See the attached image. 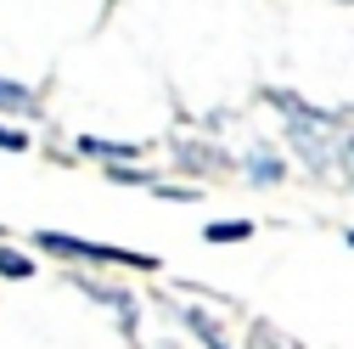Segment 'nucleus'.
Masks as SVG:
<instances>
[{
	"label": "nucleus",
	"mask_w": 354,
	"mask_h": 349,
	"mask_svg": "<svg viewBox=\"0 0 354 349\" xmlns=\"http://www.w3.org/2000/svg\"><path fill=\"white\" fill-rule=\"evenodd\" d=\"M102 169H107V181H113V186H147V192L158 186V174H152L147 163H102Z\"/></svg>",
	"instance_id": "9d476101"
},
{
	"label": "nucleus",
	"mask_w": 354,
	"mask_h": 349,
	"mask_svg": "<svg viewBox=\"0 0 354 349\" xmlns=\"http://www.w3.org/2000/svg\"><path fill=\"white\" fill-rule=\"evenodd\" d=\"M34 248L51 259H73V265H124V271H158L152 253H129L113 242H91V237H68V231H34Z\"/></svg>",
	"instance_id": "f257e3e1"
},
{
	"label": "nucleus",
	"mask_w": 354,
	"mask_h": 349,
	"mask_svg": "<svg viewBox=\"0 0 354 349\" xmlns=\"http://www.w3.org/2000/svg\"><path fill=\"white\" fill-rule=\"evenodd\" d=\"M337 181H354V129H337Z\"/></svg>",
	"instance_id": "f8f14e48"
},
{
	"label": "nucleus",
	"mask_w": 354,
	"mask_h": 349,
	"mask_svg": "<svg viewBox=\"0 0 354 349\" xmlns=\"http://www.w3.org/2000/svg\"><path fill=\"white\" fill-rule=\"evenodd\" d=\"M34 147V136H28V129H17V124H6V118H0V152H28Z\"/></svg>",
	"instance_id": "ddd939ff"
},
{
	"label": "nucleus",
	"mask_w": 354,
	"mask_h": 349,
	"mask_svg": "<svg viewBox=\"0 0 354 349\" xmlns=\"http://www.w3.org/2000/svg\"><path fill=\"white\" fill-rule=\"evenodd\" d=\"M0 276H6V282H28V276H34V259H28L23 248H6V242H0Z\"/></svg>",
	"instance_id": "9b49d317"
},
{
	"label": "nucleus",
	"mask_w": 354,
	"mask_h": 349,
	"mask_svg": "<svg viewBox=\"0 0 354 349\" xmlns=\"http://www.w3.org/2000/svg\"><path fill=\"white\" fill-rule=\"evenodd\" d=\"M253 220H208L203 226V242H214V248H225V242H253Z\"/></svg>",
	"instance_id": "6e6552de"
},
{
	"label": "nucleus",
	"mask_w": 354,
	"mask_h": 349,
	"mask_svg": "<svg viewBox=\"0 0 354 349\" xmlns=\"http://www.w3.org/2000/svg\"><path fill=\"white\" fill-rule=\"evenodd\" d=\"M242 174L253 186H281L287 181V158L270 147V141H259V147H248V158H242Z\"/></svg>",
	"instance_id": "39448f33"
},
{
	"label": "nucleus",
	"mask_w": 354,
	"mask_h": 349,
	"mask_svg": "<svg viewBox=\"0 0 354 349\" xmlns=\"http://www.w3.org/2000/svg\"><path fill=\"white\" fill-rule=\"evenodd\" d=\"M281 136H287L292 158H298L309 174H321V181H337V124H304V118H292Z\"/></svg>",
	"instance_id": "f03ea898"
},
{
	"label": "nucleus",
	"mask_w": 354,
	"mask_h": 349,
	"mask_svg": "<svg viewBox=\"0 0 354 349\" xmlns=\"http://www.w3.org/2000/svg\"><path fill=\"white\" fill-rule=\"evenodd\" d=\"M0 242H6V226H0Z\"/></svg>",
	"instance_id": "f3484780"
},
{
	"label": "nucleus",
	"mask_w": 354,
	"mask_h": 349,
	"mask_svg": "<svg viewBox=\"0 0 354 349\" xmlns=\"http://www.w3.org/2000/svg\"><path fill=\"white\" fill-rule=\"evenodd\" d=\"M174 169H186V174H219V169H231V158L219 152L214 141H174Z\"/></svg>",
	"instance_id": "20e7f679"
},
{
	"label": "nucleus",
	"mask_w": 354,
	"mask_h": 349,
	"mask_svg": "<svg viewBox=\"0 0 354 349\" xmlns=\"http://www.w3.org/2000/svg\"><path fill=\"white\" fill-rule=\"evenodd\" d=\"M343 242H348V248H354V231H343Z\"/></svg>",
	"instance_id": "dca6fc26"
},
{
	"label": "nucleus",
	"mask_w": 354,
	"mask_h": 349,
	"mask_svg": "<svg viewBox=\"0 0 354 349\" xmlns=\"http://www.w3.org/2000/svg\"><path fill=\"white\" fill-rule=\"evenodd\" d=\"M84 293H91L96 304H107V310L118 316V327L124 332H136V321H141V310H136V293H129V287H107V282H91V276H73Z\"/></svg>",
	"instance_id": "7ed1b4c3"
},
{
	"label": "nucleus",
	"mask_w": 354,
	"mask_h": 349,
	"mask_svg": "<svg viewBox=\"0 0 354 349\" xmlns=\"http://www.w3.org/2000/svg\"><path fill=\"white\" fill-rule=\"evenodd\" d=\"M152 192H158V197H163V203H197V197H203V192H197V186H169V181H158V186H152Z\"/></svg>",
	"instance_id": "4468645a"
},
{
	"label": "nucleus",
	"mask_w": 354,
	"mask_h": 349,
	"mask_svg": "<svg viewBox=\"0 0 354 349\" xmlns=\"http://www.w3.org/2000/svg\"><path fill=\"white\" fill-rule=\"evenodd\" d=\"M253 349H292V343H281L270 327H253Z\"/></svg>",
	"instance_id": "2eb2a0df"
},
{
	"label": "nucleus",
	"mask_w": 354,
	"mask_h": 349,
	"mask_svg": "<svg viewBox=\"0 0 354 349\" xmlns=\"http://www.w3.org/2000/svg\"><path fill=\"white\" fill-rule=\"evenodd\" d=\"M180 321L203 338V349H231V343H225V332L214 327V316H208V310H197V304H186V310H180Z\"/></svg>",
	"instance_id": "1a4fd4ad"
},
{
	"label": "nucleus",
	"mask_w": 354,
	"mask_h": 349,
	"mask_svg": "<svg viewBox=\"0 0 354 349\" xmlns=\"http://www.w3.org/2000/svg\"><path fill=\"white\" fill-rule=\"evenodd\" d=\"M79 158H96V163H141V141H107V136H79L73 141Z\"/></svg>",
	"instance_id": "423d86ee"
},
{
	"label": "nucleus",
	"mask_w": 354,
	"mask_h": 349,
	"mask_svg": "<svg viewBox=\"0 0 354 349\" xmlns=\"http://www.w3.org/2000/svg\"><path fill=\"white\" fill-rule=\"evenodd\" d=\"M34 113H39L34 84H23V79H6V73H0V118H34Z\"/></svg>",
	"instance_id": "0eeeda50"
}]
</instances>
